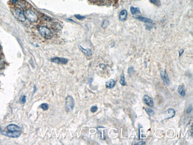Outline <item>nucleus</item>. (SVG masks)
<instances>
[{"label":"nucleus","instance_id":"423d86ee","mask_svg":"<svg viewBox=\"0 0 193 145\" xmlns=\"http://www.w3.org/2000/svg\"><path fill=\"white\" fill-rule=\"evenodd\" d=\"M143 101L144 102V103H146V105H147L149 107H153L154 105L153 99L147 95H144L143 98Z\"/></svg>","mask_w":193,"mask_h":145},{"label":"nucleus","instance_id":"f257e3e1","mask_svg":"<svg viewBox=\"0 0 193 145\" xmlns=\"http://www.w3.org/2000/svg\"><path fill=\"white\" fill-rule=\"evenodd\" d=\"M39 31L42 36L45 39H51L53 36L52 32L45 26H40L39 27Z\"/></svg>","mask_w":193,"mask_h":145},{"label":"nucleus","instance_id":"ddd939ff","mask_svg":"<svg viewBox=\"0 0 193 145\" xmlns=\"http://www.w3.org/2000/svg\"><path fill=\"white\" fill-rule=\"evenodd\" d=\"M115 86V81L114 79H111L106 82V87L109 89H112Z\"/></svg>","mask_w":193,"mask_h":145},{"label":"nucleus","instance_id":"6ab92c4d","mask_svg":"<svg viewBox=\"0 0 193 145\" xmlns=\"http://www.w3.org/2000/svg\"><path fill=\"white\" fill-rule=\"evenodd\" d=\"M109 25V22L108 21V20H105V21H103V22L102 23V27H103V28H106V27L108 26Z\"/></svg>","mask_w":193,"mask_h":145},{"label":"nucleus","instance_id":"39448f33","mask_svg":"<svg viewBox=\"0 0 193 145\" xmlns=\"http://www.w3.org/2000/svg\"><path fill=\"white\" fill-rule=\"evenodd\" d=\"M161 78L163 81V84L165 86H169L170 85V79L169 78L168 73H167L166 70H161Z\"/></svg>","mask_w":193,"mask_h":145},{"label":"nucleus","instance_id":"9d476101","mask_svg":"<svg viewBox=\"0 0 193 145\" xmlns=\"http://www.w3.org/2000/svg\"><path fill=\"white\" fill-rule=\"evenodd\" d=\"M7 128L9 132H20L21 131V128L15 124H10L7 127Z\"/></svg>","mask_w":193,"mask_h":145},{"label":"nucleus","instance_id":"f3484780","mask_svg":"<svg viewBox=\"0 0 193 145\" xmlns=\"http://www.w3.org/2000/svg\"><path fill=\"white\" fill-rule=\"evenodd\" d=\"M120 84L122 86H126L127 85V83L126 81V79H125V76L124 75H121V76L120 77Z\"/></svg>","mask_w":193,"mask_h":145},{"label":"nucleus","instance_id":"b1692460","mask_svg":"<svg viewBox=\"0 0 193 145\" xmlns=\"http://www.w3.org/2000/svg\"><path fill=\"white\" fill-rule=\"evenodd\" d=\"M75 17H76L77 19L79 20H82V19H84L85 18V16H80L79 15H75Z\"/></svg>","mask_w":193,"mask_h":145},{"label":"nucleus","instance_id":"5701e85b","mask_svg":"<svg viewBox=\"0 0 193 145\" xmlns=\"http://www.w3.org/2000/svg\"><path fill=\"white\" fill-rule=\"evenodd\" d=\"M26 96H22L21 98H20V101H21V102L22 103H24L26 102Z\"/></svg>","mask_w":193,"mask_h":145},{"label":"nucleus","instance_id":"2eb2a0df","mask_svg":"<svg viewBox=\"0 0 193 145\" xmlns=\"http://www.w3.org/2000/svg\"><path fill=\"white\" fill-rule=\"evenodd\" d=\"M178 92L179 93V94L181 95L182 96H185V89H184V87L180 85V86H179L178 88Z\"/></svg>","mask_w":193,"mask_h":145},{"label":"nucleus","instance_id":"393cba45","mask_svg":"<svg viewBox=\"0 0 193 145\" xmlns=\"http://www.w3.org/2000/svg\"><path fill=\"white\" fill-rule=\"evenodd\" d=\"M134 71V68L133 67H130L128 70V73L129 74H132V73H133Z\"/></svg>","mask_w":193,"mask_h":145},{"label":"nucleus","instance_id":"c756f323","mask_svg":"<svg viewBox=\"0 0 193 145\" xmlns=\"http://www.w3.org/2000/svg\"><path fill=\"white\" fill-rule=\"evenodd\" d=\"M12 2L14 3H16V2H17V0H11Z\"/></svg>","mask_w":193,"mask_h":145},{"label":"nucleus","instance_id":"9b49d317","mask_svg":"<svg viewBox=\"0 0 193 145\" xmlns=\"http://www.w3.org/2000/svg\"><path fill=\"white\" fill-rule=\"evenodd\" d=\"M127 16H128L127 11L126 10H122L120 12V13L119 19H120V20H121V21H122V22L125 21V20L127 18Z\"/></svg>","mask_w":193,"mask_h":145},{"label":"nucleus","instance_id":"dca6fc26","mask_svg":"<svg viewBox=\"0 0 193 145\" xmlns=\"http://www.w3.org/2000/svg\"><path fill=\"white\" fill-rule=\"evenodd\" d=\"M80 50L82 51V52H83L85 54H86V56H90L92 55V51L91 50H89V49H84L83 48L81 47V46H80Z\"/></svg>","mask_w":193,"mask_h":145},{"label":"nucleus","instance_id":"412c9836","mask_svg":"<svg viewBox=\"0 0 193 145\" xmlns=\"http://www.w3.org/2000/svg\"><path fill=\"white\" fill-rule=\"evenodd\" d=\"M91 111L93 113L97 111H98V107H97V106H93V107H92L91 108Z\"/></svg>","mask_w":193,"mask_h":145},{"label":"nucleus","instance_id":"7ed1b4c3","mask_svg":"<svg viewBox=\"0 0 193 145\" xmlns=\"http://www.w3.org/2000/svg\"><path fill=\"white\" fill-rule=\"evenodd\" d=\"M13 14L14 16L15 17V18L17 19L20 22H23L26 19L25 15H24V13H23L22 10H21L19 8H15V9H13Z\"/></svg>","mask_w":193,"mask_h":145},{"label":"nucleus","instance_id":"c85d7f7f","mask_svg":"<svg viewBox=\"0 0 193 145\" xmlns=\"http://www.w3.org/2000/svg\"><path fill=\"white\" fill-rule=\"evenodd\" d=\"M183 52H184V50H181V51H180V56H181V55H182V53H183Z\"/></svg>","mask_w":193,"mask_h":145},{"label":"nucleus","instance_id":"aec40b11","mask_svg":"<svg viewBox=\"0 0 193 145\" xmlns=\"http://www.w3.org/2000/svg\"><path fill=\"white\" fill-rule=\"evenodd\" d=\"M40 107L42 109H44V111H46V110H47L48 108H49V106H48L47 103H42V104L40 105Z\"/></svg>","mask_w":193,"mask_h":145},{"label":"nucleus","instance_id":"4be33fe9","mask_svg":"<svg viewBox=\"0 0 193 145\" xmlns=\"http://www.w3.org/2000/svg\"><path fill=\"white\" fill-rule=\"evenodd\" d=\"M150 1L156 5L158 4H160L159 0H150Z\"/></svg>","mask_w":193,"mask_h":145},{"label":"nucleus","instance_id":"20e7f679","mask_svg":"<svg viewBox=\"0 0 193 145\" xmlns=\"http://www.w3.org/2000/svg\"><path fill=\"white\" fill-rule=\"evenodd\" d=\"M75 105V102L71 96H68L65 99V109L67 112L72 111Z\"/></svg>","mask_w":193,"mask_h":145},{"label":"nucleus","instance_id":"6e6552de","mask_svg":"<svg viewBox=\"0 0 193 145\" xmlns=\"http://www.w3.org/2000/svg\"><path fill=\"white\" fill-rule=\"evenodd\" d=\"M2 134L6 136H8L9 137H13V138H16V137H18L20 136V132H3Z\"/></svg>","mask_w":193,"mask_h":145},{"label":"nucleus","instance_id":"a878e982","mask_svg":"<svg viewBox=\"0 0 193 145\" xmlns=\"http://www.w3.org/2000/svg\"><path fill=\"white\" fill-rule=\"evenodd\" d=\"M99 67L101 69H102V70H105V69L106 68V66L104 64H103V63H101L99 64Z\"/></svg>","mask_w":193,"mask_h":145},{"label":"nucleus","instance_id":"1a4fd4ad","mask_svg":"<svg viewBox=\"0 0 193 145\" xmlns=\"http://www.w3.org/2000/svg\"><path fill=\"white\" fill-rule=\"evenodd\" d=\"M175 111L172 108H169L168 109L167 111L165 112V114H166V119H169L171 118H173V117L175 115Z\"/></svg>","mask_w":193,"mask_h":145},{"label":"nucleus","instance_id":"cd10ccee","mask_svg":"<svg viewBox=\"0 0 193 145\" xmlns=\"http://www.w3.org/2000/svg\"><path fill=\"white\" fill-rule=\"evenodd\" d=\"M146 143L145 142H139V143H135V144H138V145H139V144H145Z\"/></svg>","mask_w":193,"mask_h":145},{"label":"nucleus","instance_id":"a211bd4d","mask_svg":"<svg viewBox=\"0 0 193 145\" xmlns=\"http://www.w3.org/2000/svg\"><path fill=\"white\" fill-rule=\"evenodd\" d=\"M145 110H146V113H147V114H148L149 115H150V116L153 115L155 114V111H153V110H152V109H150V108H145Z\"/></svg>","mask_w":193,"mask_h":145},{"label":"nucleus","instance_id":"7c9ffc66","mask_svg":"<svg viewBox=\"0 0 193 145\" xmlns=\"http://www.w3.org/2000/svg\"><path fill=\"white\" fill-rule=\"evenodd\" d=\"M1 125H0V132H1Z\"/></svg>","mask_w":193,"mask_h":145},{"label":"nucleus","instance_id":"bb28decb","mask_svg":"<svg viewBox=\"0 0 193 145\" xmlns=\"http://www.w3.org/2000/svg\"><path fill=\"white\" fill-rule=\"evenodd\" d=\"M191 111H192V107H191V106H189L188 108L187 109V114H190L191 112Z\"/></svg>","mask_w":193,"mask_h":145},{"label":"nucleus","instance_id":"f8f14e48","mask_svg":"<svg viewBox=\"0 0 193 145\" xmlns=\"http://www.w3.org/2000/svg\"><path fill=\"white\" fill-rule=\"evenodd\" d=\"M138 20H139L140 22H144V23H151L153 22L152 20L146 18V17H141V16H138L137 17H135Z\"/></svg>","mask_w":193,"mask_h":145},{"label":"nucleus","instance_id":"f03ea898","mask_svg":"<svg viewBox=\"0 0 193 145\" xmlns=\"http://www.w3.org/2000/svg\"><path fill=\"white\" fill-rule=\"evenodd\" d=\"M26 18L30 22H36L38 21V17L36 14L30 9L26 10L24 11Z\"/></svg>","mask_w":193,"mask_h":145},{"label":"nucleus","instance_id":"0eeeda50","mask_svg":"<svg viewBox=\"0 0 193 145\" xmlns=\"http://www.w3.org/2000/svg\"><path fill=\"white\" fill-rule=\"evenodd\" d=\"M51 61L55 63L61 64H65L67 63L68 60L64 58H59V57H54L52 58Z\"/></svg>","mask_w":193,"mask_h":145},{"label":"nucleus","instance_id":"4468645a","mask_svg":"<svg viewBox=\"0 0 193 145\" xmlns=\"http://www.w3.org/2000/svg\"><path fill=\"white\" fill-rule=\"evenodd\" d=\"M130 12L133 15H138V14H140V10L139 8L134 7H132L130 8Z\"/></svg>","mask_w":193,"mask_h":145}]
</instances>
